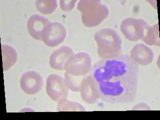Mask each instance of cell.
Wrapping results in <instances>:
<instances>
[{
    "label": "cell",
    "mask_w": 160,
    "mask_h": 120,
    "mask_svg": "<svg viewBox=\"0 0 160 120\" xmlns=\"http://www.w3.org/2000/svg\"><path fill=\"white\" fill-rule=\"evenodd\" d=\"M78 9L81 12L82 22L88 27L99 25L109 14L108 8L99 1H81Z\"/></svg>",
    "instance_id": "obj_3"
},
{
    "label": "cell",
    "mask_w": 160,
    "mask_h": 120,
    "mask_svg": "<svg viewBox=\"0 0 160 120\" xmlns=\"http://www.w3.org/2000/svg\"><path fill=\"white\" fill-rule=\"evenodd\" d=\"M139 65L128 55L111 59H102L94 64L89 75L97 85L100 97L111 104L135 101L137 94Z\"/></svg>",
    "instance_id": "obj_1"
},
{
    "label": "cell",
    "mask_w": 160,
    "mask_h": 120,
    "mask_svg": "<svg viewBox=\"0 0 160 120\" xmlns=\"http://www.w3.org/2000/svg\"><path fill=\"white\" fill-rule=\"evenodd\" d=\"M159 26L158 24H155L152 26L147 28L144 36L142 38V41L150 46L156 45L160 46L159 40Z\"/></svg>",
    "instance_id": "obj_13"
},
{
    "label": "cell",
    "mask_w": 160,
    "mask_h": 120,
    "mask_svg": "<svg viewBox=\"0 0 160 120\" xmlns=\"http://www.w3.org/2000/svg\"><path fill=\"white\" fill-rule=\"evenodd\" d=\"M86 76V75H85ZM85 76H73L66 72L65 77V84L68 89L74 92H80L82 82Z\"/></svg>",
    "instance_id": "obj_14"
},
{
    "label": "cell",
    "mask_w": 160,
    "mask_h": 120,
    "mask_svg": "<svg viewBox=\"0 0 160 120\" xmlns=\"http://www.w3.org/2000/svg\"><path fill=\"white\" fill-rule=\"evenodd\" d=\"M71 48L62 46L53 52L50 57V65L52 69L64 70L68 61L74 55Z\"/></svg>",
    "instance_id": "obj_12"
},
{
    "label": "cell",
    "mask_w": 160,
    "mask_h": 120,
    "mask_svg": "<svg viewBox=\"0 0 160 120\" xmlns=\"http://www.w3.org/2000/svg\"><path fill=\"white\" fill-rule=\"evenodd\" d=\"M80 92L82 99L88 104H94L100 98L96 82L90 75H86L82 80Z\"/></svg>",
    "instance_id": "obj_10"
},
{
    "label": "cell",
    "mask_w": 160,
    "mask_h": 120,
    "mask_svg": "<svg viewBox=\"0 0 160 120\" xmlns=\"http://www.w3.org/2000/svg\"><path fill=\"white\" fill-rule=\"evenodd\" d=\"M95 39L100 58L111 59L122 55V42L116 30L110 28L99 30L95 33Z\"/></svg>",
    "instance_id": "obj_2"
},
{
    "label": "cell",
    "mask_w": 160,
    "mask_h": 120,
    "mask_svg": "<svg viewBox=\"0 0 160 120\" xmlns=\"http://www.w3.org/2000/svg\"><path fill=\"white\" fill-rule=\"evenodd\" d=\"M20 87L28 95L36 94L41 91L43 79L39 72L29 71L22 74L20 81Z\"/></svg>",
    "instance_id": "obj_8"
},
{
    "label": "cell",
    "mask_w": 160,
    "mask_h": 120,
    "mask_svg": "<svg viewBox=\"0 0 160 120\" xmlns=\"http://www.w3.org/2000/svg\"><path fill=\"white\" fill-rule=\"evenodd\" d=\"M77 1H61V7L64 11H70L73 9Z\"/></svg>",
    "instance_id": "obj_17"
},
{
    "label": "cell",
    "mask_w": 160,
    "mask_h": 120,
    "mask_svg": "<svg viewBox=\"0 0 160 120\" xmlns=\"http://www.w3.org/2000/svg\"><path fill=\"white\" fill-rule=\"evenodd\" d=\"M129 56L138 65L146 66L150 65L154 60V52L151 48L139 43L132 48Z\"/></svg>",
    "instance_id": "obj_9"
},
{
    "label": "cell",
    "mask_w": 160,
    "mask_h": 120,
    "mask_svg": "<svg viewBox=\"0 0 160 120\" xmlns=\"http://www.w3.org/2000/svg\"><path fill=\"white\" fill-rule=\"evenodd\" d=\"M149 25L145 20L128 18L122 20L121 30L127 40L136 42L142 39Z\"/></svg>",
    "instance_id": "obj_5"
},
{
    "label": "cell",
    "mask_w": 160,
    "mask_h": 120,
    "mask_svg": "<svg viewBox=\"0 0 160 120\" xmlns=\"http://www.w3.org/2000/svg\"><path fill=\"white\" fill-rule=\"evenodd\" d=\"M66 36L64 25L59 22H50L42 32V41L48 46L54 47L63 42Z\"/></svg>",
    "instance_id": "obj_7"
},
{
    "label": "cell",
    "mask_w": 160,
    "mask_h": 120,
    "mask_svg": "<svg viewBox=\"0 0 160 120\" xmlns=\"http://www.w3.org/2000/svg\"><path fill=\"white\" fill-rule=\"evenodd\" d=\"M37 9L44 14H50L56 10L57 2L52 1H37L36 2Z\"/></svg>",
    "instance_id": "obj_15"
},
{
    "label": "cell",
    "mask_w": 160,
    "mask_h": 120,
    "mask_svg": "<svg viewBox=\"0 0 160 120\" xmlns=\"http://www.w3.org/2000/svg\"><path fill=\"white\" fill-rule=\"evenodd\" d=\"M92 59L86 52H80L70 58L65 66L66 72L73 76H85L90 72Z\"/></svg>",
    "instance_id": "obj_4"
},
{
    "label": "cell",
    "mask_w": 160,
    "mask_h": 120,
    "mask_svg": "<svg viewBox=\"0 0 160 120\" xmlns=\"http://www.w3.org/2000/svg\"><path fill=\"white\" fill-rule=\"evenodd\" d=\"M140 108H141L140 110H146L145 108H146V110H151L150 107L145 103H141V104H138L137 106H135L133 108L132 110H139Z\"/></svg>",
    "instance_id": "obj_18"
},
{
    "label": "cell",
    "mask_w": 160,
    "mask_h": 120,
    "mask_svg": "<svg viewBox=\"0 0 160 120\" xmlns=\"http://www.w3.org/2000/svg\"><path fill=\"white\" fill-rule=\"evenodd\" d=\"M86 111L85 107L78 102H72L67 99L58 102L57 111Z\"/></svg>",
    "instance_id": "obj_16"
},
{
    "label": "cell",
    "mask_w": 160,
    "mask_h": 120,
    "mask_svg": "<svg viewBox=\"0 0 160 120\" xmlns=\"http://www.w3.org/2000/svg\"><path fill=\"white\" fill-rule=\"evenodd\" d=\"M50 21L47 18L34 14L29 18L27 21L28 31L30 36L34 39L42 41V32Z\"/></svg>",
    "instance_id": "obj_11"
},
{
    "label": "cell",
    "mask_w": 160,
    "mask_h": 120,
    "mask_svg": "<svg viewBox=\"0 0 160 120\" xmlns=\"http://www.w3.org/2000/svg\"><path fill=\"white\" fill-rule=\"evenodd\" d=\"M46 92L50 98L57 102L67 99L69 96V89L65 84L64 78L58 74H51L48 77Z\"/></svg>",
    "instance_id": "obj_6"
}]
</instances>
